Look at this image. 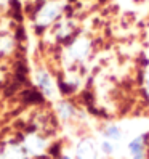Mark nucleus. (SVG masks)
I'll return each mask as SVG.
<instances>
[{
    "label": "nucleus",
    "mask_w": 149,
    "mask_h": 159,
    "mask_svg": "<svg viewBox=\"0 0 149 159\" xmlns=\"http://www.w3.org/2000/svg\"><path fill=\"white\" fill-rule=\"evenodd\" d=\"M69 53L74 60H83L87 58V55L90 53V42L87 39H77L71 47Z\"/></svg>",
    "instance_id": "4"
},
{
    "label": "nucleus",
    "mask_w": 149,
    "mask_h": 159,
    "mask_svg": "<svg viewBox=\"0 0 149 159\" xmlns=\"http://www.w3.org/2000/svg\"><path fill=\"white\" fill-rule=\"evenodd\" d=\"M122 135H124L122 129H120L119 125H114V124L106 125L104 130H103V138H107V140H111V142H117V140L122 138Z\"/></svg>",
    "instance_id": "8"
},
{
    "label": "nucleus",
    "mask_w": 149,
    "mask_h": 159,
    "mask_svg": "<svg viewBox=\"0 0 149 159\" xmlns=\"http://www.w3.org/2000/svg\"><path fill=\"white\" fill-rule=\"evenodd\" d=\"M99 151L103 153L104 156H112L114 151H116L114 142H111V140H107V138H103V140L99 142Z\"/></svg>",
    "instance_id": "9"
},
{
    "label": "nucleus",
    "mask_w": 149,
    "mask_h": 159,
    "mask_svg": "<svg viewBox=\"0 0 149 159\" xmlns=\"http://www.w3.org/2000/svg\"><path fill=\"white\" fill-rule=\"evenodd\" d=\"M63 11V3L58 2V0H48L45 2L42 7L37 8V13L34 16L35 24L40 27H46L50 26L51 23H55L58 20V16Z\"/></svg>",
    "instance_id": "1"
},
{
    "label": "nucleus",
    "mask_w": 149,
    "mask_h": 159,
    "mask_svg": "<svg viewBox=\"0 0 149 159\" xmlns=\"http://www.w3.org/2000/svg\"><path fill=\"white\" fill-rule=\"evenodd\" d=\"M35 85L43 93L46 98L56 97V84H55L51 74L46 69H37L35 71Z\"/></svg>",
    "instance_id": "2"
},
{
    "label": "nucleus",
    "mask_w": 149,
    "mask_h": 159,
    "mask_svg": "<svg viewBox=\"0 0 149 159\" xmlns=\"http://www.w3.org/2000/svg\"><path fill=\"white\" fill-rule=\"evenodd\" d=\"M24 148L29 154H40L45 149V142L39 137H29L24 143Z\"/></svg>",
    "instance_id": "6"
},
{
    "label": "nucleus",
    "mask_w": 149,
    "mask_h": 159,
    "mask_svg": "<svg viewBox=\"0 0 149 159\" xmlns=\"http://www.w3.org/2000/svg\"><path fill=\"white\" fill-rule=\"evenodd\" d=\"M130 159H147V153L146 151L144 153H138L135 156H130Z\"/></svg>",
    "instance_id": "10"
},
{
    "label": "nucleus",
    "mask_w": 149,
    "mask_h": 159,
    "mask_svg": "<svg viewBox=\"0 0 149 159\" xmlns=\"http://www.w3.org/2000/svg\"><path fill=\"white\" fill-rule=\"evenodd\" d=\"M56 113L63 120H69L74 114H76V108H74L69 101H59L56 105Z\"/></svg>",
    "instance_id": "7"
},
{
    "label": "nucleus",
    "mask_w": 149,
    "mask_h": 159,
    "mask_svg": "<svg viewBox=\"0 0 149 159\" xmlns=\"http://www.w3.org/2000/svg\"><path fill=\"white\" fill-rule=\"evenodd\" d=\"M146 143H147V135H138V137L132 138L127 145L128 154L135 156L138 153H144L146 151Z\"/></svg>",
    "instance_id": "5"
},
{
    "label": "nucleus",
    "mask_w": 149,
    "mask_h": 159,
    "mask_svg": "<svg viewBox=\"0 0 149 159\" xmlns=\"http://www.w3.org/2000/svg\"><path fill=\"white\" fill-rule=\"evenodd\" d=\"M59 159H72V157H71V156H68V154H64V156H61Z\"/></svg>",
    "instance_id": "11"
},
{
    "label": "nucleus",
    "mask_w": 149,
    "mask_h": 159,
    "mask_svg": "<svg viewBox=\"0 0 149 159\" xmlns=\"http://www.w3.org/2000/svg\"><path fill=\"white\" fill-rule=\"evenodd\" d=\"M76 159H98L96 146L90 138H83L76 148Z\"/></svg>",
    "instance_id": "3"
}]
</instances>
